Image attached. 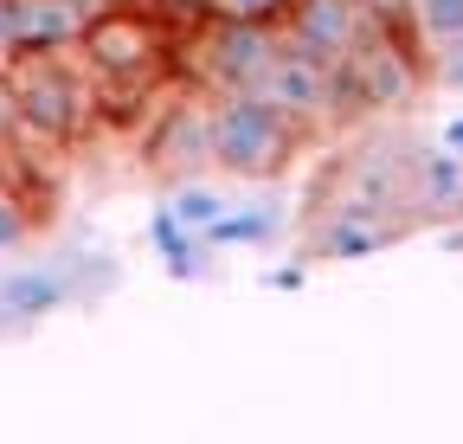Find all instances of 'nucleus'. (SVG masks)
I'll return each instance as SVG.
<instances>
[{"mask_svg":"<svg viewBox=\"0 0 463 444\" xmlns=\"http://www.w3.org/2000/svg\"><path fill=\"white\" fill-rule=\"evenodd\" d=\"M297 14V0H206L213 26H283Z\"/></svg>","mask_w":463,"mask_h":444,"instance_id":"obj_3","label":"nucleus"},{"mask_svg":"<svg viewBox=\"0 0 463 444\" xmlns=\"http://www.w3.org/2000/svg\"><path fill=\"white\" fill-rule=\"evenodd\" d=\"M297 142H303V123L258 90H225L213 103V161L232 175H245V181L277 175L297 155Z\"/></svg>","mask_w":463,"mask_h":444,"instance_id":"obj_2","label":"nucleus"},{"mask_svg":"<svg viewBox=\"0 0 463 444\" xmlns=\"http://www.w3.org/2000/svg\"><path fill=\"white\" fill-rule=\"evenodd\" d=\"M142 7H155L174 26H206V0H142Z\"/></svg>","mask_w":463,"mask_h":444,"instance_id":"obj_6","label":"nucleus"},{"mask_svg":"<svg viewBox=\"0 0 463 444\" xmlns=\"http://www.w3.org/2000/svg\"><path fill=\"white\" fill-rule=\"evenodd\" d=\"M419 26L457 39V33H463V0H419Z\"/></svg>","mask_w":463,"mask_h":444,"instance_id":"obj_5","label":"nucleus"},{"mask_svg":"<svg viewBox=\"0 0 463 444\" xmlns=\"http://www.w3.org/2000/svg\"><path fill=\"white\" fill-rule=\"evenodd\" d=\"M52 303H58V277H45V270H20V277L0 284V309L7 316H39Z\"/></svg>","mask_w":463,"mask_h":444,"instance_id":"obj_4","label":"nucleus"},{"mask_svg":"<svg viewBox=\"0 0 463 444\" xmlns=\"http://www.w3.org/2000/svg\"><path fill=\"white\" fill-rule=\"evenodd\" d=\"M0 84L14 97L20 129H33L52 148H71V142L103 129L97 78L78 59V45H20V52H7V59H0Z\"/></svg>","mask_w":463,"mask_h":444,"instance_id":"obj_1","label":"nucleus"}]
</instances>
